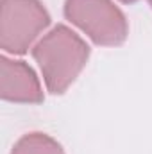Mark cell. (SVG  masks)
<instances>
[{
    "label": "cell",
    "instance_id": "6da1fadb",
    "mask_svg": "<svg viewBox=\"0 0 152 154\" xmlns=\"http://www.w3.org/2000/svg\"><path fill=\"white\" fill-rule=\"evenodd\" d=\"M90 52V45L65 23H57L32 47V57L52 95H63L75 82Z\"/></svg>",
    "mask_w": 152,
    "mask_h": 154
},
{
    "label": "cell",
    "instance_id": "7a4b0ae2",
    "mask_svg": "<svg viewBox=\"0 0 152 154\" xmlns=\"http://www.w3.org/2000/svg\"><path fill=\"white\" fill-rule=\"evenodd\" d=\"M63 13L99 47H118L129 36V22L113 0H65Z\"/></svg>",
    "mask_w": 152,
    "mask_h": 154
},
{
    "label": "cell",
    "instance_id": "3957f363",
    "mask_svg": "<svg viewBox=\"0 0 152 154\" xmlns=\"http://www.w3.org/2000/svg\"><path fill=\"white\" fill-rule=\"evenodd\" d=\"M52 18L39 0H2L0 47L7 54L23 56Z\"/></svg>",
    "mask_w": 152,
    "mask_h": 154
},
{
    "label": "cell",
    "instance_id": "277c9868",
    "mask_svg": "<svg viewBox=\"0 0 152 154\" xmlns=\"http://www.w3.org/2000/svg\"><path fill=\"white\" fill-rule=\"evenodd\" d=\"M0 97L14 104H41L45 93L39 77L22 59L0 57Z\"/></svg>",
    "mask_w": 152,
    "mask_h": 154
},
{
    "label": "cell",
    "instance_id": "5b68a950",
    "mask_svg": "<svg viewBox=\"0 0 152 154\" xmlns=\"http://www.w3.org/2000/svg\"><path fill=\"white\" fill-rule=\"evenodd\" d=\"M11 154H66L63 145L47 133L32 131L18 138Z\"/></svg>",
    "mask_w": 152,
    "mask_h": 154
},
{
    "label": "cell",
    "instance_id": "8992f818",
    "mask_svg": "<svg viewBox=\"0 0 152 154\" xmlns=\"http://www.w3.org/2000/svg\"><path fill=\"white\" fill-rule=\"evenodd\" d=\"M118 2H122V4H127V5H131V4H136V2H140V0H118Z\"/></svg>",
    "mask_w": 152,
    "mask_h": 154
},
{
    "label": "cell",
    "instance_id": "52a82bcc",
    "mask_svg": "<svg viewBox=\"0 0 152 154\" xmlns=\"http://www.w3.org/2000/svg\"><path fill=\"white\" fill-rule=\"evenodd\" d=\"M149 5H150V9H152V0H149Z\"/></svg>",
    "mask_w": 152,
    "mask_h": 154
}]
</instances>
